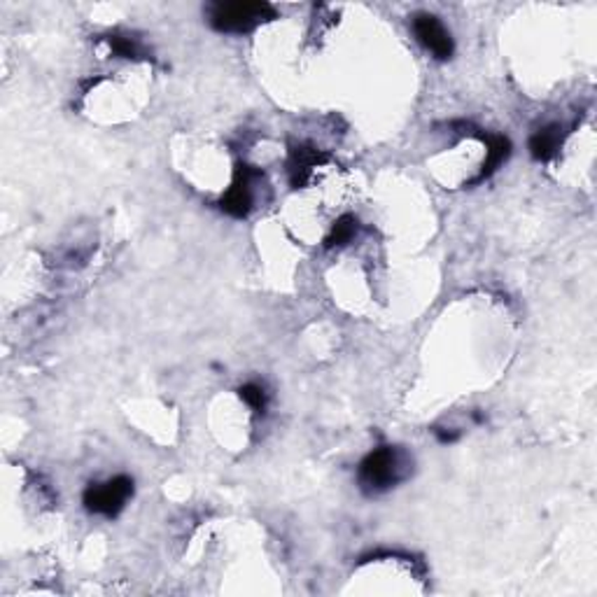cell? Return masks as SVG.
<instances>
[{
	"mask_svg": "<svg viewBox=\"0 0 597 597\" xmlns=\"http://www.w3.org/2000/svg\"><path fill=\"white\" fill-rule=\"evenodd\" d=\"M434 434H436V439H439V442L442 443H453V442H458V432H446V430H434Z\"/></svg>",
	"mask_w": 597,
	"mask_h": 597,
	"instance_id": "obj_12",
	"label": "cell"
},
{
	"mask_svg": "<svg viewBox=\"0 0 597 597\" xmlns=\"http://www.w3.org/2000/svg\"><path fill=\"white\" fill-rule=\"evenodd\" d=\"M105 43L110 45V49H113L119 59H134V61L147 59L145 49L140 47V45L135 43L134 38H129V35H108Z\"/></svg>",
	"mask_w": 597,
	"mask_h": 597,
	"instance_id": "obj_10",
	"label": "cell"
},
{
	"mask_svg": "<svg viewBox=\"0 0 597 597\" xmlns=\"http://www.w3.org/2000/svg\"><path fill=\"white\" fill-rule=\"evenodd\" d=\"M413 31H415V38L420 40V45L425 49H430L432 55L436 56V59H451L453 56V38L451 33L446 31V26H443L436 16L432 15H418L413 19Z\"/></svg>",
	"mask_w": 597,
	"mask_h": 597,
	"instance_id": "obj_5",
	"label": "cell"
},
{
	"mask_svg": "<svg viewBox=\"0 0 597 597\" xmlns=\"http://www.w3.org/2000/svg\"><path fill=\"white\" fill-rule=\"evenodd\" d=\"M485 145H488V156H485L483 166H481V173L476 175L473 183H481V180L490 178L493 173L497 171V166L504 164V159L512 154V143L506 135H483Z\"/></svg>",
	"mask_w": 597,
	"mask_h": 597,
	"instance_id": "obj_8",
	"label": "cell"
},
{
	"mask_svg": "<svg viewBox=\"0 0 597 597\" xmlns=\"http://www.w3.org/2000/svg\"><path fill=\"white\" fill-rule=\"evenodd\" d=\"M562 129L558 124L543 126L537 134L530 138V154L537 159V162H551L555 154H558L560 145H562Z\"/></svg>",
	"mask_w": 597,
	"mask_h": 597,
	"instance_id": "obj_7",
	"label": "cell"
},
{
	"mask_svg": "<svg viewBox=\"0 0 597 597\" xmlns=\"http://www.w3.org/2000/svg\"><path fill=\"white\" fill-rule=\"evenodd\" d=\"M355 234H357V217L353 215L339 217V220L333 222L329 236L324 238V248H339V245H345V243L353 241Z\"/></svg>",
	"mask_w": 597,
	"mask_h": 597,
	"instance_id": "obj_9",
	"label": "cell"
},
{
	"mask_svg": "<svg viewBox=\"0 0 597 597\" xmlns=\"http://www.w3.org/2000/svg\"><path fill=\"white\" fill-rule=\"evenodd\" d=\"M134 495V481L129 476H114L105 483H92L85 490V506L98 516L114 518Z\"/></svg>",
	"mask_w": 597,
	"mask_h": 597,
	"instance_id": "obj_3",
	"label": "cell"
},
{
	"mask_svg": "<svg viewBox=\"0 0 597 597\" xmlns=\"http://www.w3.org/2000/svg\"><path fill=\"white\" fill-rule=\"evenodd\" d=\"M238 394H241L243 402L248 403L250 409H253L257 415L266 411V393L262 385H257V383H245V385L238 390Z\"/></svg>",
	"mask_w": 597,
	"mask_h": 597,
	"instance_id": "obj_11",
	"label": "cell"
},
{
	"mask_svg": "<svg viewBox=\"0 0 597 597\" xmlns=\"http://www.w3.org/2000/svg\"><path fill=\"white\" fill-rule=\"evenodd\" d=\"M327 162V154L320 150H315L313 145H294L290 150V162H287V168H290V183L292 187H306L308 180H311L313 171L318 166Z\"/></svg>",
	"mask_w": 597,
	"mask_h": 597,
	"instance_id": "obj_6",
	"label": "cell"
},
{
	"mask_svg": "<svg viewBox=\"0 0 597 597\" xmlns=\"http://www.w3.org/2000/svg\"><path fill=\"white\" fill-rule=\"evenodd\" d=\"M259 173L254 171L248 164H238L236 166V178L234 184L226 189V194L222 196L220 208L224 210L226 215L232 217H248L250 210H253V180L257 178Z\"/></svg>",
	"mask_w": 597,
	"mask_h": 597,
	"instance_id": "obj_4",
	"label": "cell"
},
{
	"mask_svg": "<svg viewBox=\"0 0 597 597\" xmlns=\"http://www.w3.org/2000/svg\"><path fill=\"white\" fill-rule=\"evenodd\" d=\"M409 467L411 463L403 455V451L393 446H381L362 460L360 483L369 493H383V490H390L402 483L406 479V473H409Z\"/></svg>",
	"mask_w": 597,
	"mask_h": 597,
	"instance_id": "obj_1",
	"label": "cell"
},
{
	"mask_svg": "<svg viewBox=\"0 0 597 597\" xmlns=\"http://www.w3.org/2000/svg\"><path fill=\"white\" fill-rule=\"evenodd\" d=\"M271 19L275 12L269 3H215L210 7V24L222 33H248Z\"/></svg>",
	"mask_w": 597,
	"mask_h": 597,
	"instance_id": "obj_2",
	"label": "cell"
}]
</instances>
